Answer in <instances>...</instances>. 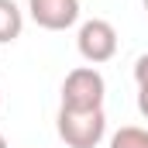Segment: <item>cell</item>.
<instances>
[{
    "label": "cell",
    "mask_w": 148,
    "mask_h": 148,
    "mask_svg": "<svg viewBox=\"0 0 148 148\" xmlns=\"http://www.w3.org/2000/svg\"><path fill=\"white\" fill-rule=\"evenodd\" d=\"M110 148H148V127H121L110 134Z\"/></svg>",
    "instance_id": "cell-6"
},
{
    "label": "cell",
    "mask_w": 148,
    "mask_h": 148,
    "mask_svg": "<svg viewBox=\"0 0 148 148\" xmlns=\"http://www.w3.org/2000/svg\"><path fill=\"white\" fill-rule=\"evenodd\" d=\"M134 83L138 86H148V52L134 59Z\"/></svg>",
    "instance_id": "cell-7"
},
{
    "label": "cell",
    "mask_w": 148,
    "mask_h": 148,
    "mask_svg": "<svg viewBox=\"0 0 148 148\" xmlns=\"http://www.w3.org/2000/svg\"><path fill=\"white\" fill-rule=\"evenodd\" d=\"M0 148H7V138H3V134H0Z\"/></svg>",
    "instance_id": "cell-9"
},
{
    "label": "cell",
    "mask_w": 148,
    "mask_h": 148,
    "mask_svg": "<svg viewBox=\"0 0 148 148\" xmlns=\"http://www.w3.org/2000/svg\"><path fill=\"white\" fill-rule=\"evenodd\" d=\"M28 10L45 31H66L79 21V0H28Z\"/></svg>",
    "instance_id": "cell-4"
},
{
    "label": "cell",
    "mask_w": 148,
    "mask_h": 148,
    "mask_svg": "<svg viewBox=\"0 0 148 148\" xmlns=\"http://www.w3.org/2000/svg\"><path fill=\"white\" fill-rule=\"evenodd\" d=\"M141 3H145V10H148V0H141Z\"/></svg>",
    "instance_id": "cell-11"
},
{
    "label": "cell",
    "mask_w": 148,
    "mask_h": 148,
    "mask_svg": "<svg viewBox=\"0 0 148 148\" xmlns=\"http://www.w3.org/2000/svg\"><path fill=\"white\" fill-rule=\"evenodd\" d=\"M76 48H79V55L90 66L110 62L114 55H117V31H114V24L103 21V17L83 21L79 24V35H76Z\"/></svg>",
    "instance_id": "cell-3"
},
{
    "label": "cell",
    "mask_w": 148,
    "mask_h": 148,
    "mask_svg": "<svg viewBox=\"0 0 148 148\" xmlns=\"http://www.w3.org/2000/svg\"><path fill=\"white\" fill-rule=\"evenodd\" d=\"M24 31V14L14 0H0V45L17 41Z\"/></svg>",
    "instance_id": "cell-5"
},
{
    "label": "cell",
    "mask_w": 148,
    "mask_h": 148,
    "mask_svg": "<svg viewBox=\"0 0 148 148\" xmlns=\"http://www.w3.org/2000/svg\"><path fill=\"white\" fill-rule=\"evenodd\" d=\"M55 131L69 148H97L107 134V114H103V107H93V110L59 107Z\"/></svg>",
    "instance_id": "cell-1"
},
{
    "label": "cell",
    "mask_w": 148,
    "mask_h": 148,
    "mask_svg": "<svg viewBox=\"0 0 148 148\" xmlns=\"http://www.w3.org/2000/svg\"><path fill=\"white\" fill-rule=\"evenodd\" d=\"M103 97H107V83L97 66H76L62 83V107L93 110V107H103Z\"/></svg>",
    "instance_id": "cell-2"
},
{
    "label": "cell",
    "mask_w": 148,
    "mask_h": 148,
    "mask_svg": "<svg viewBox=\"0 0 148 148\" xmlns=\"http://www.w3.org/2000/svg\"><path fill=\"white\" fill-rule=\"evenodd\" d=\"M0 107H3V93H0Z\"/></svg>",
    "instance_id": "cell-10"
},
{
    "label": "cell",
    "mask_w": 148,
    "mask_h": 148,
    "mask_svg": "<svg viewBox=\"0 0 148 148\" xmlns=\"http://www.w3.org/2000/svg\"><path fill=\"white\" fill-rule=\"evenodd\" d=\"M138 110H141V117L148 121V86H138Z\"/></svg>",
    "instance_id": "cell-8"
}]
</instances>
